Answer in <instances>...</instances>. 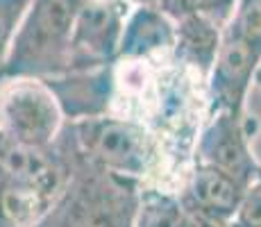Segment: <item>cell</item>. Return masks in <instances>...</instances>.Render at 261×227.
<instances>
[{
	"mask_svg": "<svg viewBox=\"0 0 261 227\" xmlns=\"http://www.w3.org/2000/svg\"><path fill=\"white\" fill-rule=\"evenodd\" d=\"M59 143L68 178L39 227H134L141 182L125 180L84 159L64 128Z\"/></svg>",
	"mask_w": 261,
	"mask_h": 227,
	"instance_id": "6da1fadb",
	"label": "cell"
},
{
	"mask_svg": "<svg viewBox=\"0 0 261 227\" xmlns=\"http://www.w3.org/2000/svg\"><path fill=\"white\" fill-rule=\"evenodd\" d=\"M77 7L73 0H32L3 78L50 80L71 70V32Z\"/></svg>",
	"mask_w": 261,
	"mask_h": 227,
	"instance_id": "7a4b0ae2",
	"label": "cell"
},
{
	"mask_svg": "<svg viewBox=\"0 0 261 227\" xmlns=\"http://www.w3.org/2000/svg\"><path fill=\"white\" fill-rule=\"evenodd\" d=\"M66 134L84 159L125 180L145 184L157 159V139L143 120L107 114L66 123Z\"/></svg>",
	"mask_w": 261,
	"mask_h": 227,
	"instance_id": "3957f363",
	"label": "cell"
},
{
	"mask_svg": "<svg viewBox=\"0 0 261 227\" xmlns=\"http://www.w3.org/2000/svg\"><path fill=\"white\" fill-rule=\"evenodd\" d=\"M66 116L46 80H0V136L28 148H53L66 128Z\"/></svg>",
	"mask_w": 261,
	"mask_h": 227,
	"instance_id": "277c9868",
	"label": "cell"
},
{
	"mask_svg": "<svg viewBox=\"0 0 261 227\" xmlns=\"http://www.w3.org/2000/svg\"><path fill=\"white\" fill-rule=\"evenodd\" d=\"M261 70V25L232 16L223 28L216 64L204 82L207 114H241Z\"/></svg>",
	"mask_w": 261,
	"mask_h": 227,
	"instance_id": "5b68a950",
	"label": "cell"
},
{
	"mask_svg": "<svg viewBox=\"0 0 261 227\" xmlns=\"http://www.w3.org/2000/svg\"><path fill=\"white\" fill-rule=\"evenodd\" d=\"M129 5L100 0L77 7L71 32V70L105 68L118 62Z\"/></svg>",
	"mask_w": 261,
	"mask_h": 227,
	"instance_id": "8992f818",
	"label": "cell"
},
{
	"mask_svg": "<svg viewBox=\"0 0 261 227\" xmlns=\"http://www.w3.org/2000/svg\"><path fill=\"white\" fill-rule=\"evenodd\" d=\"M245 191L248 184L237 178L193 161V168L179 189L189 227H229Z\"/></svg>",
	"mask_w": 261,
	"mask_h": 227,
	"instance_id": "52a82bcc",
	"label": "cell"
},
{
	"mask_svg": "<svg viewBox=\"0 0 261 227\" xmlns=\"http://www.w3.org/2000/svg\"><path fill=\"white\" fill-rule=\"evenodd\" d=\"M193 161L223 170L248 186L259 178L257 161L241 125V114L234 112L207 114L195 136Z\"/></svg>",
	"mask_w": 261,
	"mask_h": 227,
	"instance_id": "ba28073f",
	"label": "cell"
},
{
	"mask_svg": "<svg viewBox=\"0 0 261 227\" xmlns=\"http://www.w3.org/2000/svg\"><path fill=\"white\" fill-rule=\"evenodd\" d=\"M46 82L57 95V103L68 123L114 114L116 105L114 64L91 70H66Z\"/></svg>",
	"mask_w": 261,
	"mask_h": 227,
	"instance_id": "9c48e42d",
	"label": "cell"
},
{
	"mask_svg": "<svg viewBox=\"0 0 261 227\" xmlns=\"http://www.w3.org/2000/svg\"><path fill=\"white\" fill-rule=\"evenodd\" d=\"M175 21L154 5H137L129 9L123 28L118 59L166 62L175 48Z\"/></svg>",
	"mask_w": 261,
	"mask_h": 227,
	"instance_id": "30bf717a",
	"label": "cell"
},
{
	"mask_svg": "<svg viewBox=\"0 0 261 227\" xmlns=\"http://www.w3.org/2000/svg\"><path fill=\"white\" fill-rule=\"evenodd\" d=\"M59 191L0 164V227H39Z\"/></svg>",
	"mask_w": 261,
	"mask_h": 227,
	"instance_id": "8fae6325",
	"label": "cell"
},
{
	"mask_svg": "<svg viewBox=\"0 0 261 227\" xmlns=\"http://www.w3.org/2000/svg\"><path fill=\"white\" fill-rule=\"evenodd\" d=\"M175 25L177 30H175L173 62L179 68L189 70L207 82L220 50L223 25L202 16V14H189V16L175 21Z\"/></svg>",
	"mask_w": 261,
	"mask_h": 227,
	"instance_id": "7c38bea8",
	"label": "cell"
},
{
	"mask_svg": "<svg viewBox=\"0 0 261 227\" xmlns=\"http://www.w3.org/2000/svg\"><path fill=\"white\" fill-rule=\"evenodd\" d=\"M134 227H189V218L179 193L143 184L139 193V207Z\"/></svg>",
	"mask_w": 261,
	"mask_h": 227,
	"instance_id": "4fadbf2b",
	"label": "cell"
},
{
	"mask_svg": "<svg viewBox=\"0 0 261 227\" xmlns=\"http://www.w3.org/2000/svg\"><path fill=\"white\" fill-rule=\"evenodd\" d=\"M32 0H0V80L5 75L12 45L16 41V34L28 14Z\"/></svg>",
	"mask_w": 261,
	"mask_h": 227,
	"instance_id": "5bb4252c",
	"label": "cell"
},
{
	"mask_svg": "<svg viewBox=\"0 0 261 227\" xmlns=\"http://www.w3.org/2000/svg\"><path fill=\"white\" fill-rule=\"evenodd\" d=\"M229 227H261V173L248 186L241 207Z\"/></svg>",
	"mask_w": 261,
	"mask_h": 227,
	"instance_id": "9a60e30c",
	"label": "cell"
},
{
	"mask_svg": "<svg viewBox=\"0 0 261 227\" xmlns=\"http://www.w3.org/2000/svg\"><path fill=\"white\" fill-rule=\"evenodd\" d=\"M123 3H127L129 7H137V5H154L157 0H123Z\"/></svg>",
	"mask_w": 261,
	"mask_h": 227,
	"instance_id": "2e32d148",
	"label": "cell"
},
{
	"mask_svg": "<svg viewBox=\"0 0 261 227\" xmlns=\"http://www.w3.org/2000/svg\"><path fill=\"white\" fill-rule=\"evenodd\" d=\"M73 3L82 7V5H89V3H100V0H73Z\"/></svg>",
	"mask_w": 261,
	"mask_h": 227,
	"instance_id": "e0dca14e",
	"label": "cell"
}]
</instances>
